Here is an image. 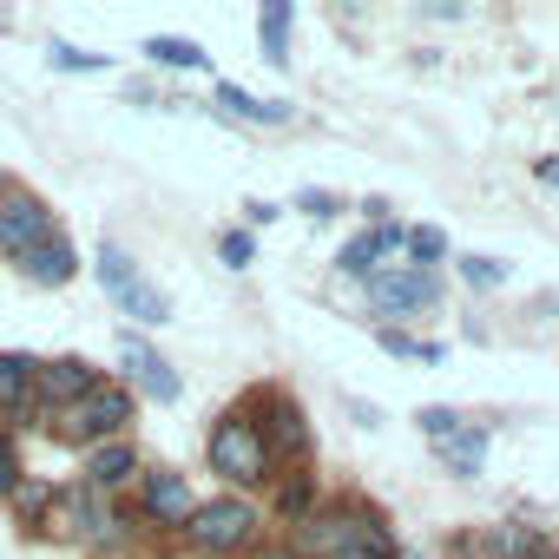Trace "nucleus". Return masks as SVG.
Returning a JSON list of instances; mask_svg holds the SVG:
<instances>
[{"instance_id":"obj_18","label":"nucleus","mask_w":559,"mask_h":559,"mask_svg":"<svg viewBox=\"0 0 559 559\" xmlns=\"http://www.w3.org/2000/svg\"><path fill=\"white\" fill-rule=\"evenodd\" d=\"M480 454H487V435H480V428H454V435L441 441V461H448L454 474H474Z\"/></svg>"},{"instance_id":"obj_12","label":"nucleus","mask_w":559,"mask_h":559,"mask_svg":"<svg viewBox=\"0 0 559 559\" xmlns=\"http://www.w3.org/2000/svg\"><path fill=\"white\" fill-rule=\"evenodd\" d=\"M34 389H40L47 402H86L99 382H93V369H86V362H53V369H40V376H34Z\"/></svg>"},{"instance_id":"obj_8","label":"nucleus","mask_w":559,"mask_h":559,"mask_svg":"<svg viewBox=\"0 0 559 559\" xmlns=\"http://www.w3.org/2000/svg\"><path fill=\"white\" fill-rule=\"evenodd\" d=\"M369 297H376V310H415V304H435V276H428V270L369 276Z\"/></svg>"},{"instance_id":"obj_14","label":"nucleus","mask_w":559,"mask_h":559,"mask_svg":"<svg viewBox=\"0 0 559 559\" xmlns=\"http://www.w3.org/2000/svg\"><path fill=\"white\" fill-rule=\"evenodd\" d=\"M126 362H132V376H139V389H152L158 402H178V376L145 349V343H126Z\"/></svg>"},{"instance_id":"obj_21","label":"nucleus","mask_w":559,"mask_h":559,"mask_svg":"<svg viewBox=\"0 0 559 559\" xmlns=\"http://www.w3.org/2000/svg\"><path fill=\"white\" fill-rule=\"evenodd\" d=\"M382 349H389V356H408V362H441L435 343H415V336H395V330H382Z\"/></svg>"},{"instance_id":"obj_25","label":"nucleus","mask_w":559,"mask_h":559,"mask_svg":"<svg viewBox=\"0 0 559 559\" xmlns=\"http://www.w3.org/2000/svg\"><path fill=\"white\" fill-rule=\"evenodd\" d=\"M408 250H415V257H441L448 243H441V230H408Z\"/></svg>"},{"instance_id":"obj_3","label":"nucleus","mask_w":559,"mask_h":559,"mask_svg":"<svg viewBox=\"0 0 559 559\" xmlns=\"http://www.w3.org/2000/svg\"><path fill=\"white\" fill-rule=\"evenodd\" d=\"M99 284H106V297L126 310V317H139V323H165V297L139 276V263L126 257V250H99Z\"/></svg>"},{"instance_id":"obj_27","label":"nucleus","mask_w":559,"mask_h":559,"mask_svg":"<svg viewBox=\"0 0 559 559\" xmlns=\"http://www.w3.org/2000/svg\"><path fill=\"white\" fill-rule=\"evenodd\" d=\"M224 263H250V237H243V230L224 237Z\"/></svg>"},{"instance_id":"obj_28","label":"nucleus","mask_w":559,"mask_h":559,"mask_svg":"<svg viewBox=\"0 0 559 559\" xmlns=\"http://www.w3.org/2000/svg\"><path fill=\"white\" fill-rule=\"evenodd\" d=\"M304 211H310V217H330V211H336V198H330V191H304Z\"/></svg>"},{"instance_id":"obj_15","label":"nucleus","mask_w":559,"mask_h":559,"mask_svg":"<svg viewBox=\"0 0 559 559\" xmlns=\"http://www.w3.org/2000/svg\"><path fill=\"white\" fill-rule=\"evenodd\" d=\"M27 276H34V284H67V276H73V243H67V237H47V243L27 257Z\"/></svg>"},{"instance_id":"obj_17","label":"nucleus","mask_w":559,"mask_h":559,"mask_svg":"<svg viewBox=\"0 0 559 559\" xmlns=\"http://www.w3.org/2000/svg\"><path fill=\"white\" fill-rule=\"evenodd\" d=\"M257 40H263V60H276V67L290 60V53H284V40H290V8H284V0H270V8H263Z\"/></svg>"},{"instance_id":"obj_16","label":"nucleus","mask_w":559,"mask_h":559,"mask_svg":"<svg viewBox=\"0 0 559 559\" xmlns=\"http://www.w3.org/2000/svg\"><path fill=\"white\" fill-rule=\"evenodd\" d=\"M132 467H139V461H132V448H126V441H112V448H99V454L86 461V487H99V493H106V487H119Z\"/></svg>"},{"instance_id":"obj_29","label":"nucleus","mask_w":559,"mask_h":559,"mask_svg":"<svg viewBox=\"0 0 559 559\" xmlns=\"http://www.w3.org/2000/svg\"><path fill=\"white\" fill-rule=\"evenodd\" d=\"M310 487H317V480H290V487H284V507H290V513H297V507H304V500H310Z\"/></svg>"},{"instance_id":"obj_22","label":"nucleus","mask_w":559,"mask_h":559,"mask_svg":"<svg viewBox=\"0 0 559 559\" xmlns=\"http://www.w3.org/2000/svg\"><path fill=\"white\" fill-rule=\"evenodd\" d=\"M461 276H467V284H480V290H493V284H507V263H493V257H467Z\"/></svg>"},{"instance_id":"obj_26","label":"nucleus","mask_w":559,"mask_h":559,"mask_svg":"<svg viewBox=\"0 0 559 559\" xmlns=\"http://www.w3.org/2000/svg\"><path fill=\"white\" fill-rule=\"evenodd\" d=\"M14 480H21V461H14V448H8V441H0V493H8Z\"/></svg>"},{"instance_id":"obj_32","label":"nucleus","mask_w":559,"mask_h":559,"mask_svg":"<svg viewBox=\"0 0 559 559\" xmlns=\"http://www.w3.org/2000/svg\"><path fill=\"white\" fill-rule=\"evenodd\" d=\"M263 559H290V552H263Z\"/></svg>"},{"instance_id":"obj_1","label":"nucleus","mask_w":559,"mask_h":559,"mask_svg":"<svg viewBox=\"0 0 559 559\" xmlns=\"http://www.w3.org/2000/svg\"><path fill=\"white\" fill-rule=\"evenodd\" d=\"M297 546H304V552H317V559H395L389 526H376L362 507H336V513L304 520Z\"/></svg>"},{"instance_id":"obj_24","label":"nucleus","mask_w":559,"mask_h":559,"mask_svg":"<svg viewBox=\"0 0 559 559\" xmlns=\"http://www.w3.org/2000/svg\"><path fill=\"white\" fill-rule=\"evenodd\" d=\"M421 428H428L435 441H448V435L461 428V415H448V408H421Z\"/></svg>"},{"instance_id":"obj_30","label":"nucleus","mask_w":559,"mask_h":559,"mask_svg":"<svg viewBox=\"0 0 559 559\" xmlns=\"http://www.w3.org/2000/svg\"><path fill=\"white\" fill-rule=\"evenodd\" d=\"M539 178H546V185L559 191V158H546V165H539Z\"/></svg>"},{"instance_id":"obj_13","label":"nucleus","mask_w":559,"mask_h":559,"mask_svg":"<svg viewBox=\"0 0 559 559\" xmlns=\"http://www.w3.org/2000/svg\"><path fill=\"white\" fill-rule=\"evenodd\" d=\"M145 513L171 526V520H191L198 507H191V487H185L178 474H152V480H145Z\"/></svg>"},{"instance_id":"obj_6","label":"nucleus","mask_w":559,"mask_h":559,"mask_svg":"<svg viewBox=\"0 0 559 559\" xmlns=\"http://www.w3.org/2000/svg\"><path fill=\"white\" fill-rule=\"evenodd\" d=\"M204 552H237L250 533H257V513L243 507V500H211V507H198L191 513V526H185Z\"/></svg>"},{"instance_id":"obj_19","label":"nucleus","mask_w":559,"mask_h":559,"mask_svg":"<svg viewBox=\"0 0 559 559\" xmlns=\"http://www.w3.org/2000/svg\"><path fill=\"white\" fill-rule=\"evenodd\" d=\"M217 99H224L237 119H270V126L284 119V106H257V99H250V93H237V86H217Z\"/></svg>"},{"instance_id":"obj_31","label":"nucleus","mask_w":559,"mask_h":559,"mask_svg":"<svg viewBox=\"0 0 559 559\" xmlns=\"http://www.w3.org/2000/svg\"><path fill=\"white\" fill-rule=\"evenodd\" d=\"M533 559H559V552H546V546H539V552H533Z\"/></svg>"},{"instance_id":"obj_20","label":"nucleus","mask_w":559,"mask_h":559,"mask_svg":"<svg viewBox=\"0 0 559 559\" xmlns=\"http://www.w3.org/2000/svg\"><path fill=\"white\" fill-rule=\"evenodd\" d=\"M145 53L165 60V67H204V53H198L191 40H145Z\"/></svg>"},{"instance_id":"obj_23","label":"nucleus","mask_w":559,"mask_h":559,"mask_svg":"<svg viewBox=\"0 0 559 559\" xmlns=\"http://www.w3.org/2000/svg\"><path fill=\"white\" fill-rule=\"evenodd\" d=\"M53 67H67V73H99V60L80 53V47H53Z\"/></svg>"},{"instance_id":"obj_4","label":"nucleus","mask_w":559,"mask_h":559,"mask_svg":"<svg viewBox=\"0 0 559 559\" xmlns=\"http://www.w3.org/2000/svg\"><path fill=\"white\" fill-rule=\"evenodd\" d=\"M126 421H132V395H126V389H93L86 402L67 408L60 435H67V441H106V435H119Z\"/></svg>"},{"instance_id":"obj_10","label":"nucleus","mask_w":559,"mask_h":559,"mask_svg":"<svg viewBox=\"0 0 559 559\" xmlns=\"http://www.w3.org/2000/svg\"><path fill=\"white\" fill-rule=\"evenodd\" d=\"M395 243H408V230L382 224V230H369V237H356V243L343 250V270H349V276H382V257H389Z\"/></svg>"},{"instance_id":"obj_9","label":"nucleus","mask_w":559,"mask_h":559,"mask_svg":"<svg viewBox=\"0 0 559 559\" xmlns=\"http://www.w3.org/2000/svg\"><path fill=\"white\" fill-rule=\"evenodd\" d=\"M34 376H40V362L0 356V415H34Z\"/></svg>"},{"instance_id":"obj_2","label":"nucleus","mask_w":559,"mask_h":559,"mask_svg":"<svg viewBox=\"0 0 559 559\" xmlns=\"http://www.w3.org/2000/svg\"><path fill=\"white\" fill-rule=\"evenodd\" d=\"M211 467L230 474L237 487H257V480H270V448H263V435L243 415H224L211 428Z\"/></svg>"},{"instance_id":"obj_7","label":"nucleus","mask_w":559,"mask_h":559,"mask_svg":"<svg viewBox=\"0 0 559 559\" xmlns=\"http://www.w3.org/2000/svg\"><path fill=\"white\" fill-rule=\"evenodd\" d=\"M53 526H60V533H93V539H106V533H112V507H106L99 487H73V493L53 500Z\"/></svg>"},{"instance_id":"obj_11","label":"nucleus","mask_w":559,"mask_h":559,"mask_svg":"<svg viewBox=\"0 0 559 559\" xmlns=\"http://www.w3.org/2000/svg\"><path fill=\"white\" fill-rule=\"evenodd\" d=\"M263 448H276V454H310V428H304L297 402H284V395L270 402V428H263Z\"/></svg>"},{"instance_id":"obj_5","label":"nucleus","mask_w":559,"mask_h":559,"mask_svg":"<svg viewBox=\"0 0 559 559\" xmlns=\"http://www.w3.org/2000/svg\"><path fill=\"white\" fill-rule=\"evenodd\" d=\"M53 237V211L27 191H8L0 198V250H14V257H34L40 243Z\"/></svg>"}]
</instances>
